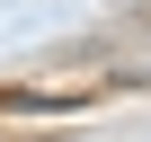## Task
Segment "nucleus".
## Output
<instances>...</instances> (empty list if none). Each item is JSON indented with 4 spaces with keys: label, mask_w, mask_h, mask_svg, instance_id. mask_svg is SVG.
<instances>
[{
    "label": "nucleus",
    "mask_w": 151,
    "mask_h": 142,
    "mask_svg": "<svg viewBox=\"0 0 151 142\" xmlns=\"http://www.w3.org/2000/svg\"><path fill=\"white\" fill-rule=\"evenodd\" d=\"M89 98H107V80H98V71H71V80H18V89H0V107H89Z\"/></svg>",
    "instance_id": "f257e3e1"
}]
</instances>
